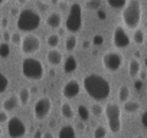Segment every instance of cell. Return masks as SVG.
I'll list each match as a JSON object with an SVG mask.
<instances>
[{"label":"cell","instance_id":"obj_46","mask_svg":"<svg viewBox=\"0 0 147 138\" xmlns=\"http://www.w3.org/2000/svg\"><path fill=\"white\" fill-rule=\"evenodd\" d=\"M6 2H7V0H0V6H3Z\"/></svg>","mask_w":147,"mask_h":138},{"label":"cell","instance_id":"obj_44","mask_svg":"<svg viewBox=\"0 0 147 138\" xmlns=\"http://www.w3.org/2000/svg\"><path fill=\"white\" fill-rule=\"evenodd\" d=\"M16 2H18L19 5H25V3L28 2V0H16Z\"/></svg>","mask_w":147,"mask_h":138},{"label":"cell","instance_id":"obj_38","mask_svg":"<svg viewBox=\"0 0 147 138\" xmlns=\"http://www.w3.org/2000/svg\"><path fill=\"white\" fill-rule=\"evenodd\" d=\"M38 7H39L40 10H48V6H46L45 3H42V2H39V3H38Z\"/></svg>","mask_w":147,"mask_h":138},{"label":"cell","instance_id":"obj_41","mask_svg":"<svg viewBox=\"0 0 147 138\" xmlns=\"http://www.w3.org/2000/svg\"><path fill=\"white\" fill-rule=\"evenodd\" d=\"M141 124H143V127H146V112L141 114Z\"/></svg>","mask_w":147,"mask_h":138},{"label":"cell","instance_id":"obj_13","mask_svg":"<svg viewBox=\"0 0 147 138\" xmlns=\"http://www.w3.org/2000/svg\"><path fill=\"white\" fill-rule=\"evenodd\" d=\"M46 59H48L49 65H52V66H58V65L62 63L63 55H62V52H61L58 48H51V49L48 50V53H46Z\"/></svg>","mask_w":147,"mask_h":138},{"label":"cell","instance_id":"obj_39","mask_svg":"<svg viewBox=\"0 0 147 138\" xmlns=\"http://www.w3.org/2000/svg\"><path fill=\"white\" fill-rule=\"evenodd\" d=\"M42 138H55V137L52 132H45V134H42Z\"/></svg>","mask_w":147,"mask_h":138},{"label":"cell","instance_id":"obj_11","mask_svg":"<svg viewBox=\"0 0 147 138\" xmlns=\"http://www.w3.org/2000/svg\"><path fill=\"white\" fill-rule=\"evenodd\" d=\"M6 122H7V134L10 138H23L26 135V125L19 117H12Z\"/></svg>","mask_w":147,"mask_h":138},{"label":"cell","instance_id":"obj_19","mask_svg":"<svg viewBox=\"0 0 147 138\" xmlns=\"http://www.w3.org/2000/svg\"><path fill=\"white\" fill-rule=\"evenodd\" d=\"M123 111L125 114H137L140 111V102L138 101H125L123 105Z\"/></svg>","mask_w":147,"mask_h":138},{"label":"cell","instance_id":"obj_27","mask_svg":"<svg viewBox=\"0 0 147 138\" xmlns=\"http://www.w3.org/2000/svg\"><path fill=\"white\" fill-rule=\"evenodd\" d=\"M9 78L3 74V72H0V94H3V92H6L7 91V88H9Z\"/></svg>","mask_w":147,"mask_h":138},{"label":"cell","instance_id":"obj_21","mask_svg":"<svg viewBox=\"0 0 147 138\" xmlns=\"http://www.w3.org/2000/svg\"><path fill=\"white\" fill-rule=\"evenodd\" d=\"M18 99H19V105H26L30 99V89L20 88V91L18 92Z\"/></svg>","mask_w":147,"mask_h":138},{"label":"cell","instance_id":"obj_35","mask_svg":"<svg viewBox=\"0 0 147 138\" xmlns=\"http://www.w3.org/2000/svg\"><path fill=\"white\" fill-rule=\"evenodd\" d=\"M143 85H144V81H141V79H137V78H136V81H134V88H136L137 91H140V89L143 88Z\"/></svg>","mask_w":147,"mask_h":138},{"label":"cell","instance_id":"obj_26","mask_svg":"<svg viewBox=\"0 0 147 138\" xmlns=\"http://www.w3.org/2000/svg\"><path fill=\"white\" fill-rule=\"evenodd\" d=\"M59 42H61V36H58L56 33H52L46 38V45L49 48H56L59 45Z\"/></svg>","mask_w":147,"mask_h":138},{"label":"cell","instance_id":"obj_32","mask_svg":"<svg viewBox=\"0 0 147 138\" xmlns=\"http://www.w3.org/2000/svg\"><path fill=\"white\" fill-rule=\"evenodd\" d=\"M10 42L13 45H20L22 42V35L19 32H15V33H10Z\"/></svg>","mask_w":147,"mask_h":138},{"label":"cell","instance_id":"obj_14","mask_svg":"<svg viewBox=\"0 0 147 138\" xmlns=\"http://www.w3.org/2000/svg\"><path fill=\"white\" fill-rule=\"evenodd\" d=\"M62 62H63V72L65 74H74L78 69V60L74 55L66 56L65 59H62Z\"/></svg>","mask_w":147,"mask_h":138},{"label":"cell","instance_id":"obj_29","mask_svg":"<svg viewBox=\"0 0 147 138\" xmlns=\"http://www.w3.org/2000/svg\"><path fill=\"white\" fill-rule=\"evenodd\" d=\"M10 46H9V43L7 42H2L0 43V58L2 59H6L9 55H10Z\"/></svg>","mask_w":147,"mask_h":138},{"label":"cell","instance_id":"obj_12","mask_svg":"<svg viewBox=\"0 0 147 138\" xmlns=\"http://www.w3.org/2000/svg\"><path fill=\"white\" fill-rule=\"evenodd\" d=\"M81 92V85L77 79H71L68 81L63 86H62V95L63 98L66 99H74V98H77Z\"/></svg>","mask_w":147,"mask_h":138},{"label":"cell","instance_id":"obj_49","mask_svg":"<svg viewBox=\"0 0 147 138\" xmlns=\"http://www.w3.org/2000/svg\"><path fill=\"white\" fill-rule=\"evenodd\" d=\"M136 138H144V137H143V135H138V137H136Z\"/></svg>","mask_w":147,"mask_h":138},{"label":"cell","instance_id":"obj_42","mask_svg":"<svg viewBox=\"0 0 147 138\" xmlns=\"http://www.w3.org/2000/svg\"><path fill=\"white\" fill-rule=\"evenodd\" d=\"M58 29H59V32H58L56 35H58V36H62V35L65 33V29H62V27H58Z\"/></svg>","mask_w":147,"mask_h":138},{"label":"cell","instance_id":"obj_36","mask_svg":"<svg viewBox=\"0 0 147 138\" xmlns=\"http://www.w3.org/2000/svg\"><path fill=\"white\" fill-rule=\"evenodd\" d=\"M87 2H88V7L90 9H94V7H97L100 5V0H87Z\"/></svg>","mask_w":147,"mask_h":138},{"label":"cell","instance_id":"obj_34","mask_svg":"<svg viewBox=\"0 0 147 138\" xmlns=\"http://www.w3.org/2000/svg\"><path fill=\"white\" fill-rule=\"evenodd\" d=\"M58 6H59V9H61L62 12H68V9H69V5H68V2H62V0H59Z\"/></svg>","mask_w":147,"mask_h":138},{"label":"cell","instance_id":"obj_20","mask_svg":"<svg viewBox=\"0 0 147 138\" xmlns=\"http://www.w3.org/2000/svg\"><path fill=\"white\" fill-rule=\"evenodd\" d=\"M77 45H78V39H77V36L74 33H71L69 36L65 38V49L68 52H74L77 49Z\"/></svg>","mask_w":147,"mask_h":138},{"label":"cell","instance_id":"obj_48","mask_svg":"<svg viewBox=\"0 0 147 138\" xmlns=\"http://www.w3.org/2000/svg\"><path fill=\"white\" fill-rule=\"evenodd\" d=\"M2 135H3V129H2V127H0V138H2Z\"/></svg>","mask_w":147,"mask_h":138},{"label":"cell","instance_id":"obj_1","mask_svg":"<svg viewBox=\"0 0 147 138\" xmlns=\"http://www.w3.org/2000/svg\"><path fill=\"white\" fill-rule=\"evenodd\" d=\"M82 86L87 95L94 99L95 102H102L107 101L110 94H111V85L110 82L98 74H90L85 75L82 79Z\"/></svg>","mask_w":147,"mask_h":138},{"label":"cell","instance_id":"obj_28","mask_svg":"<svg viewBox=\"0 0 147 138\" xmlns=\"http://www.w3.org/2000/svg\"><path fill=\"white\" fill-rule=\"evenodd\" d=\"M107 134H108V131L104 125H97L94 129V138H105Z\"/></svg>","mask_w":147,"mask_h":138},{"label":"cell","instance_id":"obj_45","mask_svg":"<svg viewBox=\"0 0 147 138\" xmlns=\"http://www.w3.org/2000/svg\"><path fill=\"white\" fill-rule=\"evenodd\" d=\"M51 2H52V5H55V6H56V5L59 3V0H51Z\"/></svg>","mask_w":147,"mask_h":138},{"label":"cell","instance_id":"obj_47","mask_svg":"<svg viewBox=\"0 0 147 138\" xmlns=\"http://www.w3.org/2000/svg\"><path fill=\"white\" fill-rule=\"evenodd\" d=\"M12 15H18V9H13L12 10Z\"/></svg>","mask_w":147,"mask_h":138},{"label":"cell","instance_id":"obj_22","mask_svg":"<svg viewBox=\"0 0 147 138\" xmlns=\"http://www.w3.org/2000/svg\"><path fill=\"white\" fill-rule=\"evenodd\" d=\"M61 115H62L65 119H72L74 117H75V112H74V109H72L71 104L65 102V104H62V105H61Z\"/></svg>","mask_w":147,"mask_h":138},{"label":"cell","instance_id":"obj_2","mask_svg":"<svg viewBox=\"0 0 147 138\" xmlns=\"http://www.w3.org/2000/svg\"><path fill=\"white\" fill-rule=\"evenodd\" d=\"M143 17V3L141 0H127L121 9V20L124 26L130 30L138 29Z\"/></svg>","mask_w":147,"mask_h":138},{"label":"cell","instance_id":"obj_24","mask_svg":"<svg viewBox=\"0 0 147 138\" xmlns=\"http://www.w3.org/2000/svg\"><path fill=\"white\" fill-rule=\"evenodd\" d=\"M134 33H133V42L136 43V45H143L144 43V38H146V35H144V30H141V29H136V30H133Z\"/></svg>","mask_w":147,"mask_h":138},{"label":"cell","instance_id":"obj_52","mask_svg":"<svg viewBox=\"0 0 147 138\" xmlns=\"http://www.w3.org/2000/svg\"><path fill=\"white\" fill-rule=\"evenodd\" d=\"M105 138H114V137H105Z\"/></svg>","mask_w":147,"mask_h":138},{"label":"cell","instance_id":"obj_18","mask_svg":"<svg viewBox=\"0 0 147 138\" xmlns=\"http://www.w3.org/2000/svg\"><path fill=\"white\" fill-rule=\"evenodd\" d=\"M18 107H19L18 95H12V96H9V98H6V99L3 101V109H5L6 112H12V111H15Z\"/></svg>","mask_w":147,"mask_h":138},{"label":"cell","instance_id":"obj_3","mask_svg":"<svg viewBox=\"0 0 147 138\" xmlns=\"http://www.w3.org/2000/svg\"><path fill=\"white\" fill-rule=\"evenodd\" d=\"M42 23V17L40 15L33 10V9H23L18 13L16 17V27L19 32L23 33H32L36 29H39Z\"/></svg>","mask_w":147,"mask_h":138},{"label":"cell","instance_id":"obj_53","mask_svg":"<svg viewBox=\"0 0 147 138\" xmlns=\"http://www.w3.org/2000/svg\"><path fill=\"white\" fill-rule=\"evenodd\" d=\"M0 17H2V15H0Z\"/></svg>","mask_w":147,"mask_h":138},{"label":"cell","instance_id":"obj_16","mask_svg":"<svg viewBox=\"0 0 147 138\" xmlns=\"http://www.w3.org/2000/svg\"><path fill=\"white\" fill-rule=\"evenodd\" d=\"M141 71V63H140V60L134 56L131 60H130V63H128V75H130V78H133V79H136V78H138V72Z\"/></svg>","mask_w":147,"mask_h":138},{"label":"cell","instance_id":"obj_6","mask_svg":"<svg viewBox=\"0 0 147 138\" xmlns=\"http://www.w3.org/2000/svg\"><path fill=\"white\" fill-rule=\"evenodd\" d=\"M104 114L107 118L108 129L113 134H118L121 131V108L118 104L111 102L104 108Z\"/></svg>","mask_w":147,"mask_h":138},{"label":"cell","instance_id":"obj_43","mask_svg":"<svg viewBox=\"0 0 147 138\" xmlns=\"http://www.w3.org/2000/svg\"><path fill=\"white\" fill-rule=\"evenodd\" d=\"M2 25H3L5 27L7 26V17H3V19H2Z\"/></svg>","mask_w":147,"mask_h":138},{"label":"cell","instance_id":"obj_40","mask_svg":"<svg viewBox=\"0 0 147 138\" xmlns=\"http://www.w3.org/2000/svg\"><path fill=\"white\" fill-rule=\"evenodd\" d=\"M33 138H42V131H40V129H38V131L35 132V135H33Z\"/></svg>","mask_w":147,"mask_h":138},{"label":"cell","instance_id":"obj_15","mask_svg":"<svg viewBox=\"0 0 147 138\" xmlns=\"http://www.w3.org/2000/svg\"><path fill=\"white\" fill-rule=\"evenodd\" d=\"M45 23H46V26L51 27V29H58V27H61V25H62V15H61L59 12H52V13L48 15Z\"/></svg>","mask_w":147,"mask_h":138},{"label":"cell","instance_id":"obj_51","mask_svg":"<svg viewBox=\"0 0 147 138\" xmlns=\"http://www.w3.org/2000/svg\"><path fill=\"white\" fill-rule=\"evenodd\" d=\"M80 138H87V137H84V135H82V137H80Z\"/></svg>","mask_w":147,"mask_h":138},{"label":"cell","instance_id":"obj_33","mask_svg":"<svg viewBox=\"0 0 147 138\" xmlns=\"http://www.w3.org/2000/svg\"><path fill=\"white\" fill-rule=\"evenodd\" d=\"M7 119H9V112L2 109V111H0V124H5Z\"/></svg>","mask_w":147,"mask_h":138},{"label":"cell","instance_id":"obj_37","mask_svg":"<svg viewBox=\"0 0 147 138\" xmlns=\"http://www.w3.org/2000/svg\"><path fill=\"white\" fill-rule=\"evenodd\" d=\"M9 40H10V32L5 30L3 32V42H9Z\"/></svg>","mask_w":147,"mask_h":138},{"label":"cell","instance_id":"obj_8","mask_svg":"<svg viewBox=\"0 0 147 138\" xmlns=\"http://www.w3.org/2000/svg\"><path fill=\"white\" fill-rule=\"evenodd\" d=\"M111 40H113V45H114L117 49H120V50L127 49V48L130 46V43H131L130 35L127 33V30H125L124 26H121V25H117V26L114 27Z\"/></svg>","mask_w":147,"mask_h":138},{"label":"cell","instance_id":"obj_17","mask_svg":"<svg viewBox=\"0 0 147 138\" xmlns=\"http://www.w3.org/2000/svg\"><path fill=\"white\" fill-rule=\"evenodd\" d=\"M58 138H77L75 128L72 125H63L58 131Z\"/></svg>","mask_w":147,"mask_h":138},{"label":"cell","instance_id":"obj_10","mask_svg":"<svg viewBox=\"0 0 147 138\" xmlns=\"http://www.w3.org/2000/svg\"><path fill=\"white\" fill-rule=\"evenodd\" d=\"M20 49L25 56H32L40 49V39L36 35H26L22 38Z\"/></svg>","mask_w":147,"mask_h":138},{"label":"cell","instance_id":"obj_4","mask_svg":"<svg viewBox=\"0 0 147 138\" xmlns=\"http://www.w3.org/2000/svg\"><path fill=\"white\" fill-rule=\"evenodd\" d=\"M20 71H22V75L29 81H40L45 75V68H43L42 62L39 59L30 58V56H26L22 59Z\"/></svg>","mask_w":147,"mask_h":138},{"label":"cell","instance_id":"obj_5","mask_svg":"<svg viewBox=\"0 0 147 138\" xmlns=\"http://www.w3.org/2000/svg\"><path fill=\"white\" fill-rule=\"evenodd\" d=\"M82 6L80 3H72L68 9V17L65 22V30L69 33H78L82 29Z\"/></svg>","mask_w":147,"mask_h":138},{"label":"cell","instance_id":"obj_30","mask_svg":"<svg viewBox=\"0 0 147 138\" xmlns=\"http://www.w3.org/2000/svg\"><path fill=\"white\" fill-rule=\"evenodd\" d=\"M125 2H127V0H107V5H108L110 7L115 9V10H121V9L124 7Z\"/></svg>","mask_w":147,"mask_h":138},{"label":"cell","instance_id":"obj_23","mask_svg":"<svg viewBox=\"0 0 147 138\" xmlns=\"http://www.w3.org/2000/svg\"><path fill=\"white\" fill-rule=\"evenodd\" d=\"M130 88L127 86V85H121L120 88H118V101L121 102V104H124L125 101H128L130 99Z\"/></svg>","mask_w":147,"mask_h":138},{"label":"cell","instance_id":"obj_50","mask_svg":"<svg viewBox=\"0 0 147 138\" xmlns=\"http://www.w3.org/2000/svg\"><path fill=\"white\" fill-rule=\"evenodd\" d=\"M62 2H71V0H62Z\"/></svg>","mask_w":147,"mask_h":138},{"label":"cell","instance_id":"obj_31","mask_svg":"<svg viewBox=\"0 0 147 138\" xmlns=\"http://www.w3.org/2000/svg\"><path fill=\"white\" fill-rule=\"evenodd\" d=\"M104 114V107L101 105V104H94L92 107H91V115H94V117H101Z\"/></svg>","mask_w":147,"mask_h":138},{"label":"cell","instance_id":"obj_7","mask_svg":"<svg viewBox=\"0 0 147 138\" xmlns=\"http://www.w3.org/2000/svg\"><path fill=\"white\" fill-rule=\"evenodd\" d=\"M123 62H124L123 55L118 52H114V50H108L102 56V65L108 72H117L123 66Z\"/></svg>","mask_w":147,"mask_h":138},{"label":"cell","instance_id":"obj_25","mask_svg":"<svg viewBox=\"0 0 147 138\" xmlns=\"http://www.w3.org/2000/svg\"><path fill=\"white\" fill-rule=\"evenodd\" d=\"M77 112H78V118H80L82 122H87V121H90V109H88L85 105H80Z\"/></svg>","mask_w":147,"mask_h":138},{"label":"cell","instance_id":"obj_9","mask_svg":"<svg viewBox=\"0 0 147 138\" xmlns=\"http://www.w3.org/2000/svg\"><path fill=\"white\" fill-rule=\"evenodd\" d=\"M52 111V99L49 96H40L33 107V117L38 121H43Z\"/></svg>","mask_w":147,"mask_h":138},{"label":"cell","instance_id":"obj_54","mask_svg":"<svg viewBox=\"0 0 147 138\" xmlns=\"http://www.w3.org/2000/svg\"><path fill=\"white\" fill-rule=\"evenodd\" d=\"M85 2H87V0H85Z\"/></svg>","mask_w":147,"mask_h":138}]
</instances>
